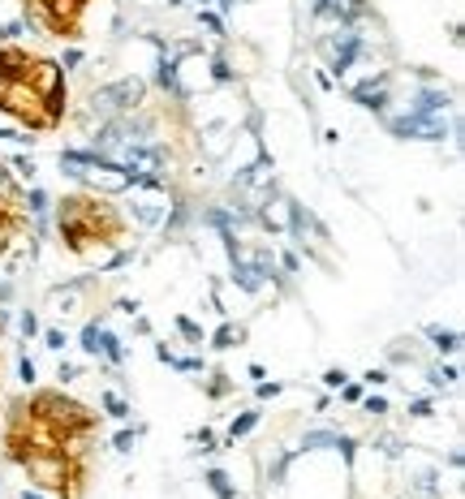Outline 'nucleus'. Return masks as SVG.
Returning <instances> with one entry per match:
<instances>
[{
	"label": "nucleus",
	"instance_id": "2",
	"mask_svg": "<svg viewBox=\"0 0 465 499\" xmlns=\"http://www.w3.org/2000/svg\"><path fill=\"white\" fill-rule=\"evenodd\" d=\"M65 69L18 43L0 47V112L35 134H52L65 121Z\"/></svg>",
	"mask_w": 465,
	"mask_h": 499
},
{
	"label": "nucleus",
	"instance_id": "3",
	"mask_svg": "<svg viewBox=\"0 0 465 499\" xmlns=\"http://www.w3.org/2000/svg\"><path fill=\"white\" fill-rule=\"evenodd\" d=\"M56 229L69 254H95L121 246L130 233V220L104 194H65L56 202Z\"/></svg>",
	"mask_w": 465,
	"mask_h": 499
},
{
	"label": "nucleus",
	"instance_id": "6",
	"mask_svg": "<svg viewBox=\"0 0 465 499\" xmlns=\"http://www.w3.org/2000/svg\"><path fill=\"white\" fill-rule=\"evenodd\" d=\"M207 482H212V491H216L220 499H233V487H229V478H224L220 469H212V474H207Z\"/></svg>",
	"mask_w": 465,
	"mask_h": 499
},
{
	"label": "nucleus",
	"instance_id": "8",
	"mask_svg": "<svg viewBox=\"0 0 465 499\" xmlns=\"http://www.w3.org/2000/svg\"><path fill=\"white\" fill-rule=\"evenodd\" d=\"M104 409H108V413H112V417H125V400H121V396H112V392H108V396H104Z\"/></svg>",
	"mask_w": 465,
	"mask_h": 499
},
{
	"label": "nucleus",
	"instance_id": "12",
	"mask_svg": "<svg viewBox=\"0 0 465 499\" xmlns=\"http://www.w3.org/2000/svg\"><path fill=\"white\" fill-rule=\"evenodd\" d=\"M22 499H47L43 491H22Z\"/></svg>",
	"mask_w": 465,
	"mask_h": 499
},
{
	"label": "nucleus",
	"instance_id": "11",
	"mask_svg": "<svg viewBox=\"0 0 465 499\" xmlns=\"http://www.w3.org/2000/svg\"><path fill=\"white\" fill-rule=\"evenodd\" d=\"M324 383H328V388H341L345 375H341V370H328V379H324Z\"/></svg>",
	"mask_w": 465,
	"mask_h": 499
},
{
	"label": "nucleus",
	"instance_id": "4",
	"mask_svg": "<svg viewBox=\"0 0 465 499\" xmlns=\"http://www.w3.org/2000/svg\"><path fill=\"white\" fill-rule=\"evenodd\" d=\"M91 0H26V18L52 39H82Z\"/></svg>",
	"mask_w": 465,
	"mask_h": 499
},
{
	"label": "nucleus",
	"instance_id": "5",
	"mask_svg": "<svg viewBox=\"0 0 465 499\" xmlns=\"http://www.w3.org/2000/svg\"><path fill=\"white\" fill-rule=\"evenodd\" d=\"M26 229H30V194L0 164V254H9Z\"/></svg>",
	"mask_w": 465,
	"mask_h": 499
},
{
	"label": "nucleus",
	"instance_id": "1",
	"mask_svg": "<svg viewBox=\"0 0 465 499\" xmlns=\"http://www.w3.org/2000/svg\"><path fill=\"white\" fill-rule=\"evenodd\" d=\"M95 434H100L95 409L56 388H39L9 405L5 456L22 465L35 491L56 499H82Z\"/></svg>",
	"mask_w": 465,
	"mask_h": 499
},
{
	"label": "nucleus",
	"instance_id": "9",
	"mask_svg": "<svg viewBox=\"0 0 465 499\" xmlns=\"http://www.w3.org/2000/svg\"><path fill=\"white\" fill-rule=\"evenodd\" d=\"M435 340H440V349L453 353V349H457V332H435Z\"/></svg>",
	"mask_w": 465,
	"mask_h": 499
},
{
	"label": "nucleus",
	"instance_id": "10",
	"mask_svg": "<svg viewBox=\"0 0 465 499\" xmlns=\"http://www.w3.org/2000/svg\"><path fill=\"white\" fill-rule=\"evenodd\" d=\"M47 349H65V336H60V332H47Z\"/></svg>",
	"mask_w": 465,
	"mask_h": 499
},
{
	"label": "nucleus",
	"instance_id": "7",
	"mask_svg": "<svg viewBox=\"0 0 465 499\" xmlns=\"http://www.w3.org/2000/svg\"><path fill=\"white\" fill-rule=\"evenodd\" d=\"M254 422H259V413H242V417H237V422H233V439H237V434H246V430H254Z\"/></svg>",
	"mask_w": 465,
	"mask_h": 499
}]
</instances>
